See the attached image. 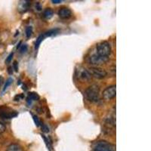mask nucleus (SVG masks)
<instances>
[{
  "label": "nucleus",
  "mask_w": 151,
  "mask_h": 151,
  "mask_svg": "<svg viewBox=\"0 0 151 151\" xmlns=\"http://www.w3.org/2000/svg\"><path fill=\"white\" fill-rule=\"evenodd\" d=\"M100 94V87L96 84L88 86L85 91V97L90 102H96L98 101Z\"/></svg>",
  "instance_id": "obj_1"
},
{
  "label": "nucleus",
  "mask_w": 151,
  "mask_h": 151,
  "mask_svg": "<svg viewBox=\"0 0 151 151\" xmlns=\"http://www.w3.org/2000/svg\"><path fill=\"white\" fill-rule=\"evenodd\" d=\"M97 55L105 58H109L112 52L111 46L108 42H101L96 45Z\"/></svg>",
  "instance_id": "obj_2"
},
{
  "label": "nucleus",
  "mask_w": 151,
  "mask_h": 151,
  "mask_svg": "<svg viewBox=\"0 0 151 151\" xmlns=\"http://www.w3.org/2000/svg\"><path fill=\"white\" fill-rule=\"evenodd\" d=\"M93 151H115V146L106 141H99L94 144Z\"/></svg>",
  "instance_id": "obj_3"
},
{
  "label": "nucleus",
  "mask_w": 151,
  "mask_h": 151,
  "mask_svg": "<svg viewBox=\"0 0 151 151\" xmlns=\"http://www.w3.org/2000/svg\"><path fill=\"white\" fill-rule=\"evenodd\" d=\"M88 70L89 71L91 76L98 79H104L107 75V73L105 71V70H104L102 68H100V67H91Z\"/></svg>",
  "instance_id": "obj_4"
},
{
  "label": "nucleus",
  "mask_w": 151,
  "mask_h": 151,
  "mask_svg": "<svg viewBox=\"0 0 151 151\" xmlns=\"http://www.w3.org/2000/svg\"><path fill=\"white\" fill-rule=\"evenodd\" d=\"M109 60V58H105V57L99 56L98 55H93L88 59V62L91 65H102V64H106Z\"/></svg>",
  "instance_id": "obj_5"
},
{
  "label": "nucleus",
  "mask_w": 151,
  "mask_h": 151,
  "mask_svg": "<svg viewBox=\"0 0 151 151\" xmlns=\"http://www.w3.org/2000/svg\"><path fill=\"white\" fill-rule=\"evenodd\" d=\"M116 86H110L106 88L103 91V98L106 101H110L116 97Z\"/></svg>",
  "instance_id": "obj_6"
},
{
  "label": "nucleus",
  "mask_w": 151,
  "mask_h": 151,
  "mask_svg": "<svg viewBox=\"0 0 151 151\" xmlns=\"http://www.w3.org/2000/svg\"><path fill=\"white\" fill-rule=\"evenodd\" d=\"M17 116V113L15 110L9 107H2L0 109V117L2 119H12Z\"/></svg>",
  "instance_id": "obj_7"
},
{
  "label": "nucleus",
  "mask_w": 151,
  "mask_h": 151,
  "mask_svg": "<svg viewBox=\"0 0 151 151\" xmlns=\"http://www.w3.org/2000/svg\"><path fill=\"white\" fill-rule=\"evenodd\" d=\"M72 15V12H71L70 9H69L67 7H62L59 9L58 11V16L61 19H68L71 17Z\"/></svg>",
  "instance_id": "obj_8"
},
{
  "label": "nucleus",
  "mask_w": 151,
  "mask_h": 151,
  "mask_svg": "<svg viewBox=\"0 0 151 151\" xmlns=\"http://www.w3.org/2000/svg\"><path fill=\"white\" fill-rule=\"evenodd\" d=\"M79 77L81 80L85 81V82H88V81L91 80L92 76H91V73L89 71L86 70V69H82V70L79 71Z\"/></svg>",
  "instance_id": "obj_9"
},
{
  "label": "nucleus",
  "mask_w": 151,
  "mask_h": 151,
  "mask_svg": "<svg viewBox=\"0 0 151 151\" xmlns=\"http://www.w3.org/2000/svg\"><path fill=\"white\" fill-rule=\"evenodd\" d=\"M40 99V96L39 94L36 92H30L28 94L27 98V101L28 104H31L32 101H38Z\"/></svg>",
  "instance_id": "obj_10"
},
{
  "label": "nucleus",
  "mask_w": 151,
  "mask_h": 151,
  "mask_svg": "<svg viewBox=\"0 0 151 151\" xmlns=\"http://www.w3.org/2000/svg\"><path fill=\"white\" fill-rule=\"evenodd\" d=\"M29 5H30V2L28 1H22L21 3L19 4V11L20 12H25L29 9Z\"/></svg>",
  "instance_id": "obj_11"
},
{
  "label": "nucleus",
  "mask_w": 151,
  "mask_h": 151,
  "mask_svg": "<svg viewBox=\"0 0 151 151\" xmlns=\"http://www.w3.org/2000/svg\"><path fill=\"white\" fill-rule=\"evenodd\" d=\"M6 151H24L23 148L17 144H10L6 149Z\"/></svg>",
  "instance_id": "obj_12"
},
{
  "label": "nucleus",
  "mask_w": 151,
  "mask_h": 151,
  "mask_svg": "<svg viewBox=\"0 0 151 151\" xmlns=\"http://www.w3.org/2000/svg\"><path fill=\"white\" fill-rule=\"evenodd\" d=\"M54 15V12L52 9L48 8L45 9V10L43 11V17H45V19H51Z\"/></svg>",
  "instance_id": "obj_13"
},
{
  "label": "nucleus",
  "mask_w": 151,
  "mask_h": 151,
  "mask_svg": "<svg viewBox=\"0 0 151 151\" xmlns=\"http://www.w3.org/2000/svg\"><path fill=\"white\" fill-rule=\"evenodd\" d=\"M44 39H45V36H44V35L43 34L40 35V36L37 38L36 43H35V48H36V49H38V48H39L40 45L41 44V42H42V40H44Z\"/></svg>",
  "instance_id": "obj_14"
},
{
  "label": "nucleus",
  "mask_w": 151,
  "mask_h": 151,
  "mask_svg": "<svg viewBox=\"0 0 151 151\" xmlns=\"http://www.w3.org/2000/svg\"><path fill=\"white\" fill-rule=\"evenodd\" d=\"M25 33H26L27 38H29L33 34V27H27L25 29Z\"/></svg>",
  "instance_id": "obj_15"
},
{
  "label": "nucleus",
  "mask_w": 151,
  "mask_h": 151,
  "mask_svg": "<svg viewBox=\"0 0 151 151\" xmlns=\"http://www.w3.org/2000/svg\"><path fill=\"white\" fill-rule=\"evenodd\" d=\"M12 83H13V79H12V78H9V79H8L7 81H6V83H5V86H4V88H3L2 92L5 91V90L7 89L8 88H9V86H10L12 84Z\"/></svg>",
  "instance_id": "obj_16"
},
{
  "label": "nucleus",
  "mask_w": 151,
  "mask_h": 151,
  "mask_svg": "<svg viewBox=\"0 0 151 151\" xmlns=\"http://www.w3.org/2000/svg\"><path fill=\"white\" fill-rule=\"evenodd\" d=\"M33 120H34L35 124L36 125V126H40V125H41V122H40V120L39 119L37 116L33 115Z\"/></svg>",
  "instance_id": "obj_17"
},
{
  "label": "nucleus",
  "mask_w": 151,
  "mask_h": 151,
  "mask_svg": "<svg viewBox=\"0 0 151 151\" xmlns=\"http://www.w3.org/2000/svg\"><path fill=\"white\" fill-rule=\"evenodd\" d=\"M27 45H22L20 47V52H21V54L25 53V52H27Z\"/></svg>",
  "instance_id": "obj_18"
},
{
  "label": "nucleus",
  "mask_w": 151,
  "mask_h": 151,
  "mask_svg": "<svg viewBox=\"0 0 151 151\" xmlns=\"http://www.w3.org/2000/svg\"><path fill=\"white\" fill-rule=\"evenodd\" d=\"M42 138H43V139H44V141H45V144H46V145H47V147H48V149H49L50 150H51V148H52V146H51V144H50V143H49V141H48V139H47L46 137H45V135H42Z\"/></svg>",
  "instance_id": "obj_19"
},
{
  "label": "nucleus",
  "mask_w": 151,
  "mask_h": 151,
  "mask_svg": "<svg viewBox=\"0 0 151 151\" xmlns=\"http://www.w3.org/2000/svg\"><path fill=\"white\" fill-rule=\"evenodd\" d=\"M13 55H14V53L12 52V53H11L10 55H9V56H8V58H6V60H5V63H6V64H9V63H10V62L12 61V58H13Z\"/></svg>",
  "instance_id": "obj_20"
},
{
  "label": "nucleus",
  "mask_w": 151,
  "mask_h": 151,
  "mask_svg": "<svg viewBox=\"0 0 151 151\" xmlns=\"http://www.w3.org/2000/svg\"><path fill=\"white\" fill-rule=\"evenodd\" d=\"M5 130H6L5 125H4L3 123H2V122H0V134H2L3 132H5Z\"/></svg>",
  "instance_id": "obj_21"
},
{
  "label": "nucleus",
  "mask_w": 151,
  "mask_h": 151,
  "mask_svg": "<svg viewBox=\"0 0 151 151\" xmlns=\"http://www.w3.org/2000/svg\"><path fill=\"white\" fill-rule=\"evenodd\" d=\"M42 131L43 132H45V133H48V132H49V129H48V127H47L46 125H44V124H42Z\"/></svg>",
  "instance_id": "obj_22"
},
{
  "label": "nucleus",
  "mask_w": 151,
  "mask_h": 151,
  "mask_svg": "<svg viewBox=\"0 0 151 151\" xmlns=\"http://www.w3.org/2000/svg\"><path fill=\"white\" fill-rule=\"evenodd\" d=\"M13 68H14V71L15 72H17L18 71V64H17V62L16 61H14V64H13Z\"/></svg>",
  "instance_id": "obj_23"
},
{
  "label": "nucleus",
  "mask_w": 151,
  "mask_h": 151,
  "mask_svg": "<svg viewBox=\"0 0 151 151\" xmlns=\"http://www.w3.org/2000/svg\"><path fill=\"white\" fill-rule=\"evenodd\" d=\"M24 98L23 94H18V95H16V96L14 97V101H20L21 98Z\"/></svg>",
  "instance_id": "obj_24"
},
{
  "label": "nucleus",
  "mask_w": 151,
  "mask_h": 151,
  "mask_svg": "<svg viewBox=\"0 0 151 151\" xmlns=\"http://www.w3.org/2000/svg\"><path fill=\"white\" fill-rule=\"evenodd\" d=\"M61 2H62L61 0H52V3H54V4H59V3H60Z\"/></svg>",
  "instance_id": "obj_25"
},
{
  "label": "nucleus",
  "mask_w": 151,
  "mask_h": 151,
  "mask_svg": "<svg viewBox=\"0 0 151 151\" xmlns=\"http://www.w3.org/2000/svg\"><path fill=\"white\" fill-rule=\"evenodd\" d=\"M36 9H37L38 11H41V9H42L41 6H40V3L36 4Z\"/></svg>",
  "instance_id": "obj_26"
},
{
  "label": "nucleus",
  "mask_w": 151,
  "mask_h": 151,
  "mask_svg": "<svg viewBox=\"0 0 151 151\" xmlns=\"http://www.w3.org/2000/svg\"><path fill=\"white\" fill-rule=\"evenodd\" d=\"M8 72H9V74H12V73H13V70H12V67H9V68H8Z\"/></svg>",
  "instance_id": "obj_27"
},
{
  "label": "nucleus",
  "mask_w": 151,
  "mask_h": 151,
  "mask_svg": "<svg viewBox=\"0 0 151 151\" xmlns=\"http://www.w3.org/2000/svg\"><path fill=\"white\" fill-rule=\"evenodd\" d=\"M2 82H3V78H2V76H0V86L2 85Z\"/></svg>",
  "instance_id": "obj_28"
}]
</instances>
